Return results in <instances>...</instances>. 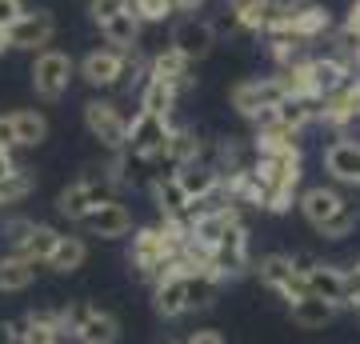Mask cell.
<instances>
[{
	"instance_id": "1",
	"label": "cell",
	"mask_w": 360,
	"mask_h": 344,
	"mask_svg": "<svg viewBox=\"0 0 360 344\" xmlns=\"http://www.w3.org/2000/svg\"><path fill=\"white\" fill-rule=\"evenodd\" d=\"M172 116H160V113H144L136 108L129 120V144H124V153L132 160H141L144 168H160L165 165V153H168V136H172Z\"/></svg>"
},
{
	"instance_id": "2",
	"label": "cell",
	"mask_w": 360,
	"mask_h": 344,
	"mask_svg": "<svg viewBox=\"0 0 360 344\" xmlns=\"http://www.w3.org/2000/svg\"><path fill=\"white\" fill-rule=\"evenodd\" d=\"M136 68V52H124V49H112V44H101V49H92L80 56L77 64V77L96 92H112L120 89L129 72Z\"/></svg>"
},
{
	"instance_id": "3",
	"label": "cell",
	"mask_w": 360,
	"mask_h": 344,
	"mask_svg": "<svg viewBox=\"0 0 360 344\" xmlns=\"http://www.w3.org/2000/svg\"><path fill=\"white\" fill-rule=\"evenodd\" d=\"M129 120L132 116L112 101V96H92L84 104V128H89V136L101 148L108 153H124V144H129Z\"/></svg>"
},
{
	"instance_id": "4",
	"label": "cell",
	"mask_w": 360,
	"mask_h": 344,
	"mask_svg": "<svg viewBox=\"0 0 360 344\" xmlns=\"http://www.w3.org/2000/svg\"><path fill=\"white\" fill-rule=\"evenodd\" d=\"M284 96H288V89H284V80L272 72V77L236 80L232 92H229V104H232V113L240 116V120H260V116L269 113V108H276Z\"/></svg>"
},
{
	"instance_id": "5",
	"label": "cell",
	"mask_w": 360,
	"mask_h": 344,
	"mask_svg": "<svg viewBox=\"0 0 360 344\" xmlns=\"http://www.w3.org/2000/svg\"><path fill=\"white\" fill-rule=\"evenodd\" d=\"M28 77H32V92H37L40 101L56 104L68 92L72 77H77V60H72L68 52H60V49H44V52L32 56Z\"/></svg>"
},
{
	"instance_id": "6",
	"label": "cell",
	"mask_w": 360,
	"mask_h": 344,
	"mask_svg": "<svg viewBox=\"0 0 360 344\" xmlns=\"http://www.w3.org/2000/svg\"><path fill=\"white\" fill-rule=\"evenodd\" d=\"M257 281L269 288V293H276L284 300V305H296V300H304L309 296V276H300L292 268V253H269L257 260Z\"/></svg>"
},
{
	"instance_id": "7",
	"label": "cell",
	"mask_w": 360,
	"mask_h": 344,
	"mask_svg": "<svg viewBox=\"0 0 360 344\" xmlns=\"http://www.w3.org/2000/svg\"><path fill=\"white\" fill-rule=\"evenodd\" d=\"M328 32H333V13L324 4H316V0H304V4H296L292 13H284V20L272 28L269 37H292V40H300V44L312 49Z\"/></svg>"
},
{
	"instance_id": "8",
	"label": "cell",
	"mask_w": 360,
	"mask_h": 344,
	"mask_svg": "<svg viewBox=\"0 0 360 344\" xmlns=\"http://www.w3.org/2000/svg\"><path fill=\"white\" fill-rule=\"evenodd\" d=\"M108 196H116V192H112V184L104 180V172L101 177H92L89 172V177H77L72 184L60 189V196H56V212H60L65 220H72V224H80V220L89 217L101 200H108Z\"/></svg>"
},
{
	"instance_id": "9",
	"label": "cell",
	"mask_w": 360,
	"mask_h": 344,
	"mask_svg": "<svg viewBox=\"0 0 360 344\" xmlns=\"http://www.w3.org/2000/svg\"><path fill=\"white\" fill-rule=\"evenodd\" d=\"M68 332L77 336V344H116L120 320L101 305H68Z\"/></svg>"
},
{
	"instance_id": "10",
	"label": "cell",
	"mask_w": 360,
	"mask_h": 344,
	"mask_svg": "<svg viewBox=\"0 0 360 344\" xmlns=\"http://www.w3.org/2000/svg\"><path fill=\"white\" fill-rule=\"evenodd\" d=\"M80 229L89 236H101V241H124V236L136 232V217H132V208L120 196H108L80 220Z\"/></svg>"
},
{
	"instance_id": "11",
	"label": "cell",
	"mask_w": 360,
	"mask_h": 344,
	"mask_svg": "<svg viewBox=\"0 0 360 344\" xmlns=\"http://www.w3.org/2000/svg\"><path fill=\"white\" fill-rule=\"evenodd\" d=\"M212 268H217L224 281H236V276H245V272H252L257 268V260H252V241H248V224L240 220V224H232L229 232H224V241L212 248Z\"/></svg>"
},
{
	"instance_id": "12",
	"label": "cell",
	"mask_w": 360,
	"mask_h": 344,
	"mask_svg": "<svg viewBox=\"0 0 360 344\" xmlns=\"http://www.w3.org/2000/svg\"><path fill=\"white\" fill-rule=\"evenodd\" d=\"M56 37V16L49 8H25V13L16 16L13 25H8V44L16 52H44Z\"/></svg>"
},
{
	"instance_id": "13",
	"label": "cell",
	"mask_w": 360,
	"mask_h": 344,
	"mask_svg": "<svg viewBox=\"0 0 360 344\" xmlns=\"http://www.w3.org/2000/svg\"><path fill=\"white\" fill-rule=\"evenodd\" d=\"M172 49H180L188 60H205L208 52L217 49V25L205 20V16H180L176 25H172V37H168Z\"/></svg>"
},
{
	"instance_id": "14",
	"label": "cell",
	"mask_w": 360,
	"mask_h": 344,
	"mask_svg": "<svg viewBox=\"0 0 360 344\" xmlns=\"http://www.w3.org/2000/svg\"><path fill=\"white\" fill-rule=\"evenodd\" d=\"M148 192H153V204H156V217H168V220H188L193 224L196 217V204L193 196L180 189L176 172H156L148 180Z\"/></svg>"
},
{
	"instance_id": "15",
	"label": "cell",
	"mask_w": 360,
	"mask_h": 344,
	"mask_svg": "<svg viewBox=\"0 0 360 344\" xmlns=\"http://www.w3.org/2000/svg\"><path fill=\"white\" fill-rule=\"evenodd\" d=\"M345 204H348V196L336 189V184H309V189L300 192V200H296V212L304 217L309 229H321V224H328Z\"/></svg>"
},
{
	"instance_id": "16",
	"label": "cell",
	"mask_w": 360,
	"mask_h": 344,
	"mask_svg": "<svg viewBox=\"0 0 360 344\" xmlns=\"http://www.w3.org/2000/svg\"><path fill=\"white\" fill-rule=\"evenodd\" d=\"M356 116H360V72H352L340 89H333L321 101V125L340 132V128L352 125Z\"/></svg>"
},
{
	"instance_id": "17",
	"label": "cell",
	"mask_w": 360,
	"mask_h": 344,
	"mask_svg": "<svg viewBox=\"0 0 360 344\" xmlns=\"http://www.w3.org/2000/svg\"><path fill=\"white\" fill-rule=\"evenodd\" d=\"M321 165L333 184H356L360 189V144L356 141H340L336 136L333 144H324Z\"/></svg>"
},
{
	"instance_id": "18",
	"label": "cell",
	"mask_w": 360,
	"mask_h": 344,
	"mask_svg": "<svg viewBox=\"0 0 360 344\" xmlns=\"http://www.w3.org/2000/svg\"><path fill=\"white\" fill-rule=\"evenodd\" d=\"M148 77L165 80V84H172V89H180V92H188L196 84L193 60H188L180 49H172V44H165L160 52H153V60H148Z\"/></svg>"
},
{
	"instance_id": "19",
	"label": "cell",
	"mask_w": 360,
	"mask_h": 344,
	"mask_svg": "<svg viewBox=\"0 0 360 344\" xmlns=\"http://www.w3.org/2000/svg\"><path fill=\"white\" fill-rule=\"evenodd\" d=\"M196 160H208L205 136H200L196 128H188V125H176L172 136H168V153H165L168 172H172V168H184V165H196Z\"/></svg>"
},
{
	"instance_id": "20",
	"label": "cell",
	"mask_w": 360,
	"mask_h": 344,
	"mask_svg": "<svg viewBox=\"0 0 360 344\" xmlns=\"http://www.w3.org/2000/svg\"><path fill=\"white\" fill-rule=\"evenodd\" d=\"M180 180V189L188 192L193 200H208V196H217L224 177H220V168L212 160H196V165H184V168H172Z\"/></svg>"
},
{
	"instance_id": "21",
	"label": "cell",
	"mask_w": 360,
	"mask_h": 344,
	"mask_svg": "<svg viewBox=\"0 0 360 344\" xmlns=\"http://www.w3.org/2000/svg\"><path fill=\"white\" fill-rule=\"evenodd\" d=\"M288 317H292L296 329L304 332H321L328 329L336 317H340V305H333V300H324V296H304V300H296V305H288Z\"/></svg>"
},
{
	"instance_id": "22",
	"label": "cell",
	"mask_w": 360,
	"mask_h": 344,
	"mask_svg": "<svg viewBox=\"0 0 360 344\" xmlns=\"http://www.w3.org/2000/svg\"><path fill=\"white\" fill-rule=\"evenodd\" d=\"M153 312L160 320L188 317V276H168L153 288Z\"/></svg>"
},
{
	"instance_id": "23",
	"label": "cell",
	"mask_w": 360,
	"mask_h": 344,
	"mask_svg": "<svg viewBox=\"0 0 360 344\" xmlns=\"http://www.w3.org/2000/svg\"><path fill=\"white\" fill-rule=\"evenodd\" d=\"M309 293L312 296H324V300H333V305L345 308L348 305V268L321 260V265L309 272Z\"/></svg>"
},
{
	"instance_id": "24",
	"label": "cell",
	"mask_w": 360,
	"mask_h": 344,
	"mask_svg": "<svg viewBox=\"0 0 360 344\" xmlns=\"http://www.w3.org/2000/svg\"><path fill=\"white\" fill-rule=\"evenodd\" d=\"M40 265L25 253H4L0 256V293H25L37 284Z\"/></svg>"
},
{
	"instance_id": "25",
	"label": "cell",
	"mask_w": 360,
	"mask_h": 344,
	"mask_svg": "<svg viewBox=\"0 0 360 344\" xmlns=\"http://www.w3.org/2000/svg\"><path fill=\"white\" fill-rule=\"evenodd\" d=\"M101 37H104V44H112V49L136 52V44H141V37H144V20L129 8V13L112 16L108 25H101Z\"/></svg>"
},
{
	"instance_id": "26",
	"label": "cell",
	"mask_w": 360,
	"mask_h": 344,
	"mask_svg": "<svg viewBox=\"0 0 360 344\" xmlns=\"http://www.w3.org/2000/svg\"><path fill=\"white\" fill-rule=\"evenodd\" d=\"M180 96H184L180 89H172V84H165V80H156V77H144L141 96H136V108L172 116V113H176V104H180Z\"/></svg>"
},
{
	"instance_id": "27",
	"label": "cell",
	"mask_w": 360,
	"mask_h": 344,
	"mask_svg": "<svg viewBox=\"0 0 360 344\" xmlns=\"http://www.w3.org/2000/svg\"><path fill=\"white\" fill-rule=\"evenodd\" d=\"M224 276H220L217 268H205V272H196V276H188V312H205V308H212L220 300V293H224Z\"/></svg>"
},
{
	"instance_id": "28",
	"label": "cell",
	"mask_w": 360,
	"mask_h": 344,
	"mask_svg": "<svg viewBox=\"0 0 360 344\" xmlns=\"http://www.w3.org/2000/svg\"><path fill=\"white\" fill-rule=\"evenodd\" d=\"M352 77V68H348L345 60H336L333 52H312V84H316V96H328V92L333 89H340V84H345V80Z\"/></svg>"
},
{
	"instance_id": "29",
	"label": "cell",
	"mask_w": 360,
	"mask_h": 344,
	"mask_svg": "<svg viewBox=\"0 0 360 344\" xmlns=\"http://www.w3.org/2000/svg\"><path fill=\"white\" fill-rule=\"evenodd\" d=\"M84 260H89V244H84V236H65V241L56 244L49 268L56 272V276H72V272L84 268Z\"/></svg>"
},
{
	"instance_id": "30",
	"label": "cell",
	"mask_w": 360,
	"mask_h": 344,
	"mask_svg": "<svg viewBox=\"0 0 360 344\" xmlns=\"http://www.w3.org/2000/svg\"><path fill=\"white\" fill-rule=\"evenodd\" d=\"M60 241H65V232H60V229H52V224H40V220H37V229L28 232V241H25V248H20V253L32 256L37 265H49L52 253H56V244H60Z\"/></svg>"
},
{
	"instance_id": "31",
	"label": "cell",
	"mask_w": 360,
	"mask_h": 344,
	"mask_svg": "<svg viewBox=\"0 0 360 344\" xmlns=\"http://www.w3.org/2000/svg\"><path fill=\"white\" fill-rule=\"evenodd\" d=\"M16 116V128H20V148H40V144L49 141V120L40 108H20Z\"/></svg>"
},
{
	"instance_id": "32",
	"label": "cell",
	"mask_w": 360,
	"mask_h": 344,
	"mask_svg": "<svg viewBox=\"0 0 360 344\" xmlns=\"http://www.w3.org/2000/svg\"><path fill=\"white\" fill-rule=\"evenodd\" d=\"M356 224H360V204L348 200L345 208H340V212H336V217L328 220V224H321L316 232H321L324 241H348V236L356 232Z\"/></svg>"
},
{
	"instance_id": "33",
	"label": "cell",
	"mask_w": 360,
	"mask_h": 344,
	"mask_svg": "<svg viewBox=\"0 0 360 344\" xmlns=\"http://www.w3.org/2000/svg\"><path fill=\"white\" fill-rule=\"evenodd\" d=\"M32 189H37L32 172H28V168H16L8 180H0V212H4V208H13V204H20Z\"/></svg>"
},
{
	"instance_id": "34",
	"label": "cell",
	"mask_w": 360,
	"mask_h": 344,
	"mask_svg": "<svg viewBox=\"0 0 360 344\" xmlns=\"http://www.w3.org/2000/svg\"><path fill=\"white\" fill-rule=\"evenodd\" d=\"M37 229V220H28V217H13V220H4V229H0V236H4V244H8V253H20L28 241V232Z\"/></svg>"
},
{
	"instance_id": "35",
	"label": "cell",
	"mask_w": 360,
	"mask_h": 344,
	"mask_svg": "<svg viewBox=\"0 0 360 344\" xmlns=\"http://www.w3.org/2000/svg\"><path fill=\"white\" fill-rule=\"evenodd\" d=\"M132 13L141 16L144 25H160V20H168L176 8H172V0H132Z\"/></svg>"
},
{
	"instance_id": "36",
	"label": "cell",
	"mask_w": 360,
	"mask_h": 344,
	"mask_svg": "<svg viewBox=\"0 0 360 344\" xmlns=\"http://www.w3.org/2000/svg\"><path fill=\"white\" fill-rule=\"evenodd\" d=\"M0 148H8V153H16L20 148V128H16V116L0 113Z\"/></svg>"
},
{
	"instance_id": "37",
	"label": "cell",
	"mask_w": 360,
	"mask_h": 344,
	"mask_svg": "<svg viewBox=\"0 0 360 344\" xmlns=\"http://www.w3.org/2000/svg\"><path fill=\"white\" fill-rule=\"evenodd\" d=\"M184 344H229L220 329H193L184 336Z\"/></svg>"
},
{
	"instance_id": "38",
	"label": "cell",
	"mask_w": 360,
	"mask_h": 344,
	"mask_svg": "<svg viewBox=\"0 0 360 344\" xmlns=\"http://www.w3.org/2000/svg\"><path fill=\"white\" fill-rule=\"evenodd\" d=\"M25 8H28L25 0H0V28H8L16 16L25 13Z\"/></svg>"
},
{
	"instance_id": "39",
	"label": "cell",
	"mask_w": 360,
	"mask_h": 344,
	"mask_svg": "<svg viewBox=\"0 0 360 344\" xmlns=\"http://www.w3.org/2000/svg\"><path fill=\"white\" fill-rule=\"evenodd\" d=\"M316 265H321V256H316V253H304V248H300V253H292V268L300 272V276H309Z\"/></svg>"
},
{
	"instance_id": "40",
	"label": "cell",
	"mask_w": 360,
	"mask_h": 344,
	"mask_svg": "<svg viewBox=\"0 0 360 344\" xmlns=\"http://www.w3.org/2000/svg\"><path fill=\"white\" fill-rule=\"evenodd\" d=\"M345 308H352V312L360 317V272L356 268H348V305Z\"/></svg>"
},
{
	"instance_id": "41",
	"label": "cell",
	"mask_w": 360,
	"mask_h": 344,
	"mask_svg": "<svg viewBox=\"0 0 360 344\" xmlns=\"http://www.w3.org/2000/svg\"><path fill=\"white\" fill-rule=\"evenodd\" d=\"M0 344H20V329H16V320H0Z\"/></svg>"
},
{
	"instance_id": "42",
	"label": "cell",
	"mask_w": 360,
	"mask_h": 344,
	"mask_svg": "<svg viewBox=\"0 0 360 344\" xmlns=\"http://www.w3.org/2000/svg\"><path fill=\"white\" fill-rule=\"evenodd\" d=\"M16 168H20V165H16V156L8 153V148H0V180H8Z\"/></svg>"
},
{
	"instance_id": "43",
	"label": "cell",
	"mask_w": 360,
	"mask_h": 344,
	"mask_svg": "<svg viewBox=\"0 0 360 344\" xmlns=\"http://www.w3.org/2000/svg\"><path fill=\"white\" fill-rule=\"evenodd\" d=\"M205 4H208V0H172V8H176V13H184V16H196Z\"/></svg>"
},
{
	"instance_id": "44",
	"label": "cell",
	"mask_w": 360,
	"mask_h": 344,
	"mask_svg": "<svg viewBox=\"0 0 360 344\" xmlns=\"http://www.w3.org/2000/svg\"><path fill=\"white\" fill-rule=\"evenodd\" d=\"M8 49H13V44H8V28H0V56H4Z\"/></svg>"
},
{
	"instance_id": "45",
	"label": "cell",
	"mask_w": 360,
	"mask_h": 344,
	"mask_svg": "<svg viewBox=\"0 0 360 344\" xmlns=\"http://www.w3.org/2000/svg\"><path fill=\"white\" fill-rule=\"evenodd\" d=\"M165 344H184V340H165Z\"/></svg>"
},
{
	"instance_id": "46",
	"label": "cell",
	"mask_w": 360,
	"mask_h": 344,
	"mask_svg": "<svg viewBox=\"0 0 360 344\" xmlns=\"http://www.w3.org/2000/svg\"><path fill=\"white\" fill-rule=\"evenodd\" d=\"M352 268H356V272H360V260H356V265H352Z\"/></svg>"
}]
</instances>
